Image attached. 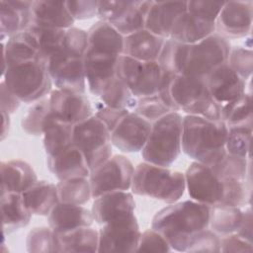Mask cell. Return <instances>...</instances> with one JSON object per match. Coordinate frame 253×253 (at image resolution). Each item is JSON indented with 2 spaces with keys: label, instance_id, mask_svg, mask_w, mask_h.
I'll return each instance as SVG.
<instances>
[{
  "label": "cell",
  "instance_id": "36",
  "mask_svg": "<svg viewBox=\"0 0 253 253\" xmlns=\"http://www.w3.org/2000/svg\"><path fill=\"white\" fill-rule=\"evenodd\" d=\"M252 98L249 93L245 92L237 99L221 105V121L227 127H252Z\"/></svg>",
  "mask_w": 253,
  "mask_h": 253
},
{
  "label": "cell",
  "instance_id": "40",
  "mask_svg": "<svg viewBox=\"0 0 253 253\" xmlns=\"http://www.w3.org/2000/svg\"><path fill=\"white\" fill-rule=\"evenodd\" d=\"M58 199L61 203L84 205L92 198L90 181L87 178H73L56 184Z\"/></svg>",
  "mask_w": 253,
  "mask_h": 253
},
{
  "label": "cell",
  "instance_id": "44",
  "mask_svg": "<svg viewBox=\"0 0 253 253\" xmlns=\"http://www.w3.org/2000/svg\"><path fill=\"white\" fill-rule=\"evenodd\" d=\"M27 249L32 253L54 252V232L50 227L33 228L27 236Z\"/></svg>",
  "mask_w": 253,
  "mask_h": 253
},
{
  "label": "cell",
  "instance_id": "21",
  "mask_svg": "<svg viewBox=\"0 0 253 253\" xmlns=\"http://www.w3.org/2000/svg\"><path fill=\"white\" fill-rule=\"evenodd\" d=\"M46 162L49 171L59 181L87 178L91 172L85 156L74 144H71L55 155L47 156Z\"/></svg>",
  "mask_w": 253,
  "mask_h": 253
},
{
  "label": "cell",
  "instance_id": "29",
  "mask_svg": "<svg viewBox=\"0 0 253 253\" xmlns=\"http://www.w3.org/2000/svg\"><path fill=\"white\" fill-rule=\"evenodd\" d=\"M54 232V231H53ZM99 231L81 226L64 232H54V252H98Z\"/></svg>",
  "mask_w": 253,
  "mask_h": 253
},
{
  "label": "cell",
  "instance_id": "42",
  "mask_svg": "<svg viewBox=\"0 0 253 253\" xmlns=\"http://www.w3.org/2000/svg\"><path fill=\"white\" fill-rule=\"evenodd\" d=\"M251 135L252 127H227V134L225 139L226 153L241 158H247L249 155Z\"/></svg>",
  "mask_w": 253,
  "mask_h": 253
},
{
  "label": "cell",
  "instance_id": "49",
  "mask_svg": "<svg viewBox=\"0 0 253 253\" xmlns=\"http://www.w3.org/2000/svg\"><path fill=\"white\" fill-rule=\"evenodd\" d=\"M172 247L168 241L153 228L141 233L136 252H170Z\"/></svg>",
  "mask_w": 253,
  "mask_h": 253
},
{
  "label": "cell",
  "instance_id": "27",
  "mask_svg": "<svg viewBox=\"0 0 253 253\" xmlns=\"http://www.w3.org/2000/svg\"><path fill=\"white\" fill-rule=\"evenodd\" d=\"M1 194L24 193L38 181L33 167L23 160L2 161L0 164Z\"/></svg>",
  "mask_w": 253,
  "mask_h": 253
},
{
  "label": "cell",
  "instance_id": "23",
  "mask_svg": "<svg viewBox=\"0 0 253 253\" xmlns=\"http://www.w3.org/2000/svg\"><path fill=\"white\" fill-rule=\"evenodd\" d=\"M214 32L215 22L205 20L185 11L174 22L168 39L186 44H194Z\"/></svg>",
  "mask_w": 253,
  "mask_h": 253
},
{
  "label": "cell",
  "instance_id": "15",
  "mask_svg": "<svg viewBox=\"0 0 253 253\" xmlns=\"http://www.w3.org/2000/svg\"><path fill=\"white\" fill-rule=\"evenodd\" d=\"M151 126V122L133 111L129 112L111 132L112 144L124 152L141 151Z\"/></svg>",
  "mask_w": 253,
  "mask_h": 253
},
{
  "label": "cell",
  "instance_id": "56",
  "mask_svg": "<svg viewBox=\"0 0 253 253\" xmlns=\"http://www.w3.org/2000/svg\"><path fill=\"white\" fill-rule=\"evenodd\" d=\"M236 233L246 238L247 240L252 241V212L250 208L243 211L242 221Z\"/></svg>",
  "mask_w": 253,
  "mask_h": 253
},
{
  "label": "cell",
  "instance_id": "10",
  "mask_svg": "<svg viewBox=\"0 0 253 253\" xmlns=\"http://www.w3.org/2000/svg\"><path fill=\"white\" fill-rule=\"evenodd\" d=\"M163 72L157 61H140L124 54L117 64V75L136 99L157 94Z\"/></svg>",
  "mask_w": 253,
  "mask_h": 253
},
{
  "label": "cell",
  "instance_id": "31",
  "mask_svg": "<svg viewBox=\"0 0 253 253\" xmlns=\"http://www.w3.org/2000/svg\"><path fill=\"white\" fill-rule=\"evenodd\" d=\"M2 233L8 235L29 224L32 213L27 209L21 193L1 194Z\"/></svg>",
  "mask_w": 253,
  "mask_h": 253
},
{
  "label": "cell",
  "instance_id": "25",
  "mask_svg": "<svg viewBox=\"0 0 253 253\" xmlns=\"http://www.w3.org/2000/svg\"><path fill=\"white\" fill-rule=\"evenodd\" d=\"M3 71L12 65L39 60L40 51L34 36L28 31L18 33L8 39L6 43H2Z\"/></svg>",
  "mask_w": 253,
  "mask_h": 253
},
{
  "label": "cell",
  "instance_id": "1",
  "mask_svg": "<svg viewBox=\"0 0 253 253\" xmlns=\"http://www.w3.org/2000/svg\"><path fill=\"white\" fill-rule=\"evenodd\" d=\"M210 206L192 201L173 203L153 216L151 227L158 231L173 250L185 252L190 238L209 228Z\"/></svg>",
  "mask_w": 253,
  "mask_h": 253
},
{
  "label": "cell",
  "instance_id": "18",
  "mask_svg": "<svg viewBox=\"0 0 253 253\" xmlns=\"http://www.w3.org/2000/svg\"><path fill=\"white\" fill-rule=\"evenodd\" d=\"M121 55L86 50L83 56L86 83L90 92L99 97L107 84L117 75Z\"/></svg>",
  "mask_w": 253,
  "mask_h": 253
},
{
  "label": "cell",
  "instance_id": "19",
  "mask_svg": "<svg viewBox=\"0 0 253 253\" xmlns=\"http://www.w3.org/2000/svg\"><path fill=\"white\" fill-rule=\"evenodd\" d=\"M135 203L127 191L107 192L95 198L92 205L94 220L99 224L133 215Z\"/></svg>",
  "mask_w": 253,
  "mask_h": 253
},
{
  "label": "cell",
  "instance_id": "7",
  "mask_svg": "<svg viewBox=\"0 0 253 253\" xmlns=\"http://www.w3.org/2000/svg\"><path fill=\"white\" fill-rule=\"evenodd\" d=\"M2 75L7 88L21 102H36L51 92L46 65L39 60L9 66Z\"/></svg>",
  "mask_w": 253,
  "mask_h": 253
},
{
  "label": "cell",
  "instance_id": "38",
  "mask_svg": "<svg viewBox=\"0 0 253 253\" xmlns=\"http://www.w3.org/2000/svg\"><path fill=\"white\" fill-rule=\"evenodd\" d=\"M101 102L112 108L133 110L136 105V98L132 95L123 79L116 75L104 88L99 96Z\"/></svg>",
  "mask_w": 253,
  "mask_h": 253
},
{
  "label": "cell",
  "instance_id": "3",
  "mask_svg": "<svg viewBox=\"0 0 253 253\" xmlns=\"http://www.w3.org/2000/svg\"><path fill=\"white\" fill-rule=\"evenodd\" d=\"M227 126L221 120L187 115L183 118L182 150L197 162L213 165L225 154Z\"/></svg>",
  "mask_w": 253,
  "mask_h": 253
},
{
  "label": "cell",
  "instance_id": "6",
  "mask_svg": "<svg viewBox=\"0 0 253 253\" xmlns=\"http://www.w3.org/2000/svg\"><path fill=\"white\" fill-rule=\"evenodd\" d=\"M170 97L178 111L210 120H221V105L211 96L203 79L176 74L170 83Z\"/></svg>",
  "mask_w": 253,
  "mask_h": 253
},
{
  "label": "cell",
  "instance_id": "34",
  "mask_svg": "<svg viewBox=\"0 0 253 253\" xmlns=\"http://www.w3.org/2000/svg\"><path fill=\"white\" fill-rule=\"evenodd\" d=\"M26 30L34 36L40 51V61L45 65L50 57L62 51L65 30L42 27L34 23H31Z\"/></svg>",
  "mask_w": 253,
  "mask_h": 253
},
{
  "label": "cell",
  "instance_id": "33",
  "mask_svg": "<svg viewBox=\"0 0 253 253\" xmlns=\"http://www.w3.org/2000/svg\"><path fill=\"white\" fill-rule=\"evenodd\" d=\"M73 126L55 118L52 114L46 121L42 132L43 147L47 156L55 155L72 144Z\"/></svg>",
  "mask_w": 253,
  "mask_h": 253
},
{
  "label": "cell",
  "instance_id": "39",
  "mask_svg": "<svg viewBox=\"0 0 253 253\" xmlns=\"http://www.w3.org/2000/svg\"><path fill=\"white\" fill-rule=\"evenodd\" d=\"M51 115L49 98H42L28 108L21 120V126L31 135H42L47 119Z\"/></svg>",
  "mask_w": 253,
  "mask_h": 253
},
{
  "label": "cell",
  "instance_id": "45",
  "mask_svg": "<svg viewBox=\"0 0 253 253\" xmlns=\"http://www.w3.org/2000/svg\"><path fill=\"white\" fill-rule=\"evenodd\" d=\"M227 63L242 79L246 81L250 78L253 70V52L250 48L242 46L231 47Z\"/></svg>",
  "mask_w": 253,
  "mask_h": 253
},
{
  "label": "cell",
  "instance_id": "17",
  "mask_svg": "<svg viewBox=\"0 0 253 253\" xmlns=\"http://www.w3.org/2000/svg\"><path fill=\"white\" fill-rule=\"evenodd\" d=\"M212 99L219 105L231 102L245 93L246 81L226 62L216 66L205 79Z\"/></svg>",
  "mask_w": 253,
  "mask_h": 253
},
{
  "label": "cell",
  "instance_id": "50",
  "mask_svg": "<svg viewBox=\"0 0 253 253\" xmlns=\"http://www.w3.org/2000/svg\"><path fill=\"white\" fill-rule=\"evenodd\" d=\"M225 1H187V11L205 20L215 22Z\"/></svg>",
  "mask_w": 253,
  "mask_h": 253
},
{
  "label": "cell",
  "instance_id": "14",
  "mask_svg": "<svg viewBox=\"0 0 253 253\" xmlns=\"http://www.w3.org/2000/svg\"><path fill=\"white\" fill-rule=\"evenodd\" d=\"M252 1H226L215 20V33L226 40L246 37L252 29Z\"/></svg>",
  "mask_w": 253,
  "mask_h": 253
},
{
  "label": "cell",
  "instance_id": "54",
  "mask_svg": "<svg viewBox=\"0 0 253 253\" xmlns=\"http://www.w3.org/2000/svg\"><path fill=\"white\" fill-rule=\"evenodd\" d=\"M252 241L231 233L220 238V252H252Z\"/></svg>",
  "mask_w": 253,
  "mask_h": 253
},
{
  "label": "cell",
  "instance_id": "2",
  "mask_svg": "<svg viewBox=\"0 0 253 253\" xmlns=\"http://www.w3.org/2000/svg\"><path fill=\"white\" fill-rule=\"evenodd\" d=\"M185 175L190 197L207 206L242 207L247 201L245 181L218 176L211 166L193 162Z\"/></svg>",
  "mask_w": 253,
  "mask_h": 253
},
{
  "label": "cell",
  "instance_id": "43",
  "mask_svg": "<svg viewBox=\"0 0 253 253\" xmlns=\"http://www.w3.org/2000/svg\"><path fill=\"white\" fill-rule=\"evenodd\" d=\"M210 166H211L213 171L222 178H234L246 181L248 170L247 158H241L226 153L221 160Z\"/></svg>",
  "mask_w": 253,
  "mask_h": 253
},
{
  "label": "cell",
  "instance_id": "22",
  "mask_svg": "<svg viewBox=\"0 0 253 253\" xmlns=\"http://www.w3.org/2000/svg\"><path fill=\"white\" fill-rule=\"evenodd\" d=\"M33 1L2 0L0 2L1 41L23 32L32 23Z\"/></svg>",
  "mask_w": 253,
  "mask_h": 253
},
{
  "label": "cell",
  "instance_id": "37",
  "mask_svg": "<svg viewBox=\"0 0 253 253\" xmlns=\"http://www.w3.org/2000/svg\"><path fill=\"white\" fill-rule=\"evenodd\" d=\"M190 44L182 43L172 39H166L157 62L163 71L181 74L189 53Z\"/></svg>",
  "mask_w": 253,
  "mask_h": 253
},
{
  "label": "cell",
  "instance_id": "26",
  "mask_svg": "<svg viewBox=\"0 0 253 253\" xmlns=\"http://www.w3.org/2000/svg\"><path fill=\"white\" fill-rule=\"evenodd\" d=\"M165 39L146 29L124 37L123 54L140 61H157Z\"/></svg>",
  "mask_w": 253,
  "mask_h": 253
},
{
  "label": "cell",
  "instance_id": "11",
  "mask_svg": "<svg viewBox=\"0 0 253 253\" xmlns=\"http://www.w3.org/2000/svg\"><path fill=\"white\" fill-rule=\"evenodd\" d=\"M133 172V165L126 156H111L90 172L92 198L95 199L107 192L127 191L131 187Z\"/></svg>",
  "mask_w": 253,
  "mask_h": 253
},
{
  "label": "cell",
  "instance_id": "4",
  "mask_svg": "<svg viewBox=\"0 0 253 253\" xmlns=\"http://www.w3.org/2000/svg\"><path fill=\"white\" fill-rule=\"evenodd\" d=\"M130 189L135 195L173 204L186 190L185 175L144 161L134 168Z\"/></svg>",
  "mask_w": 253,
  "mask_h": 253
},
{
  "label": "cell",
  "instance_id": "13",
  "mask_svg": "<svg viewBox=\"0 0 253 253\" xmlns=\"http://www.w3.org/2000/svg\"><path fill=\"white\" fill-rule=\"evenodd\" d=\"M46 68L56 89L85 93L83 57L68 55L61 51L48 59Z\"/></svg>",
  "mask_w": 253,
  "mask_h": 253
},
{
  "label": "cell",
  "instance_id": "55",
  "mask_svg": "<svg viewBox=\"0 0 253 253\" xmlns=\"http://www.w3.org/2000/svg\"><path fill=\"white\" fill-rule=\"evenodd\" d=\"M0 97H1V110L8 114H13L20 106L21 101L7 88L5 83L2 81L0 85Z\"/></svg>",
  "mask_w": 253,
  "mask_h": 253
},
{
  "label": "cell",
  "instance_id": "35",
  "mask_svg": "<svg viewBox=\"0 0 253 253\" xmlns=\"http://www.w3.org/2000/svg\"><path fill=\"white\" fill-rule=\"evenodd\" d=\"M242 217L243 211L239 207L212 206L210 207L209 227L221 236L236 233L240 227Z\"/></svg>",
  "mask_w": 253,
  "mask_h": 253
},
{
  "label": "cell",
  "instance_id": "24",
  "mask_svg": "<svg viewBox=\"0 0 253 253\" xmlns=\"http://www.w3.org/2000/svg\"><path fill=\"white\" fill-rule=\"evenodd\" d=\"M92 211L80 205L58 202L48 214L49 227L54 232H64L81 226H91Z\"/></svg>",
  "mask_w": 253,
  "mask_h": 253
},
{
  "label": "cell",
  "instance_id": "53",
  "mask_svg": "<svg viewBox=\"0 0 253 253\" xmlns=\"http://www.w3.org/2000/svg\"><path fill=\"white\" fill-rule=\"evenodd\" d=\"M66 7L74 20H86L97 16L98 1L79 0L65 1Z\"/></svg>",
  "mask_w": 253,
  "mask_h": 253
},
{
  "label": "cell",
  "instance_id": "47",
  "mask_svg": "<svg viewBox=\"0 0 253 253\" xmlns=\"http://www.w3.org/2000/svg\"><path fill=\"white\" fill-rule=\"evenodd\" d=\"M133 112L149 122L156 121L171 111L161 101L158 94L137 98Z\"/></svg>",
  "mask_w": 253,
  "mask_h": 253
},
{
  "label": "cell",
  "instance_id": "52",
  "mask_svg": "<svg viewBox=\"0 0 253 253\" xmlns=\"http://www.w3.org/2000/svg\"><path fill=\"white\" fill-rule=\"evenodd\" d=\"M130 111L127 109L112 108L105 105L102 102H98L96 105L95 116L107 126V128L112 132L122 119L127 115Z\"/></svg>",
  "mask_w": 253,
  "mask_h": 253
},
{
  "label": "cell",
  "instance_id": "41",
  "mask_svg": "<svg viewBox=\"0 0 253 253\" xmlns=\"http://www.w3.org/2000/svg\"><path fill=\"white\" fill-rule=\"evenodd\" d=\"M151 1H133L130 8L112 26L124 37L145 28V18Z\"/></svg>",
  "mask_w": 253,
  "mask_h": 253
},
{
  "label": "cell",
  "instance_id": "32",
  "mask_svg": "<svg viewBox=\"0 0 253 253\" xmlns=\"http://www.w3.org/2000/svg\"><path fill=\"white\" fill-rule=\"evenodd\" d=\"M25 205L32 214L48 215L59 202L56 185L41 180L22 193Z\"/></svg>",
  "mask_w": 253,
  "mask_h": 253
},
{
  "label": "cell",
  "instance_id": "9",
  "mask_svg": "<svg viewBox=\"0 0 253 253\" xmlns=\"http://www.w3.org/2000/svg\"><path fill=\"white\" fill-rule=\"evenodd\" d=\"M230 49L228 40L214 32L197 43L190 44L181 74L205 80L216 66L227 61Z\"/></svg>",
  "mask_w": 253,
  "mask_h": 253
},
{
  "label": "cell",
  "instance_id": "57",
  "mask_svg": "<svg viewBox=\"0 0 253 253\" xmlns=\"http://www.w3.org/2000/svg\"><path fill=\"white\" fill-rule=\"evenodd\" d=\"M1 115H2V129H1V139L3 140L9 132V127H10V114H8L5 111L1 110Z\"/></svg>",
  "mask_w": 253,
  "mask_h": 253
},
{
  "label": "cell",
  "instance_id": "20",
  "mask_svg": "<svg viewBox=\"0 0 253 253\" xmlns=\"http://www.w3.org/2000/svg\"><path fill=\"white\" fill-rule=\"evenodd\" d=\"M185 11L187 1H151L144 29L166 40L170 37L174 22Z\"/></svg>",
  "mask_w": 253,
  "mask_h": 253
},
{
  "label": "cell",
  "instance_id": "8",
  "mask_svg": "<svg viewBox=\"0 0 253 253\" xmlns=\"http://www.w3.org/2000/svg\"><path fill=\"white\" fill-rule=\"evenodd\" d=\"M72 144L81 150L90 170L112 156L111 131L95 115L74 125Z\"/></svg>",
  "mask_w": 253,
  "mask_h": 253
},
{
  "label": "cell",
  "instance_id": "16",
  "mask_svg": "<svg viewBox=\"0 0 253 253\" xmlns=\"http://www.w3.org/2000/svg\"><path fill=\"white\" fill-rule=\"evenodd\" d=\"M51 114L66 123L76 125L93 116V108L85 93L55 89L49 93Z\"/></svg>",
  "mask_w": 253,
  "mask_h": 253
},
{
  "label": "cell",
  "instance_id": "28",
  "mask_svg": "<svg viewBox=\"0 0 253 253\" xmlns=\"http://www.w3.org/2000/svg\"><path fill=\"white\" fill-rule=\"evenodd\" d=\"M74 21L65 1L40 0L32 3V23L36 25L67 30L73 27Z\"/></svg>",
  "mask_w": 253,
  "mask_h": 253
},
{
  "label": "cell",
  "instance_id": "51",
  "mask_svg": "<svg viewBox=\"0 0 253 253\" xmlns=\"http://www.w3.org/2000/svg\"><path fill=\"white\" fill-rule=\"evenodd\" d=\"M133 4V1H98L97 16L102 21L114 24Z\"/></svg>",
  "mask_w": 253,
  "mask_h": 253
},
{
  "label": "cell",
  "instance_id": "12",
  "mask_svg": "<svg viewBox=\"0 0 253 253\" xmlns=\"http://www.w3.org/2000/svg\"><path fill=\"white\" fill-rule=\"evenodd\" d=\"M140 235L134 214L110 221L99 230L98 252H136Z\"/></svg>",
  "mask_w": 253,
  "mask_h": 253
},
{
  "label": "cell",
  "instance_id": "46",
  "mask_svg": "<svg viewBox=\"0 0 253 253\" xmlns=\"http://www.w3.org/2000/svg\"><path fill=\"white\" fill-rule=\"evenodd\" d=\"M185 252H220V237L211 229L201 230L190 238Z\"/></svg>",
  "mask_w": 253,
  "mask_h": 253
},
{
  "label": "cell",
  "instance_id": "48",
  "mask_svg": "<svg viewBox=\"0 0 253 253\" xmlns=\"http://www.w3.org/2000/svg\"><path fill=\"white\" fill-rule=\"evenodd\" d=\"M87 47L88 34L86 31L76 27H71L65 30L62 52L72 56L83 57Z\"/></svg>",
  "mask_w": 253,
  "mask_h": 253
},
{
  "label": "cell",
  "instance_id": "5",
  "mask_svg": "<svg viewBox=\"0 0 253 253\" xmlns=\"http://www.w3.org/2000/svg\"><path fill=\"white\" fill-rule=\"evenodd\" d=\"M183 118L178 112H170L154 121L141 155L145 162L168 167L182 150Z\"/></svg>",
  "mask_w": 253,
  "mask_h": 253
},
{
  "label": "cell",
  "instance_id": "30",
  "mask_svg": "<svg viewBox=\"0 0 253 253\" xmlns=\"http://www.w3.org/2000/svg\"><path fill=\"white\" fill-rule=\"evenodd\" d=\"M87 50L122 55L124 48V36H122L111 24L98 21L87 31Z\"/></svg>",
  "mask_w": 253,
  "mask_h": 253
}]
</instances>
